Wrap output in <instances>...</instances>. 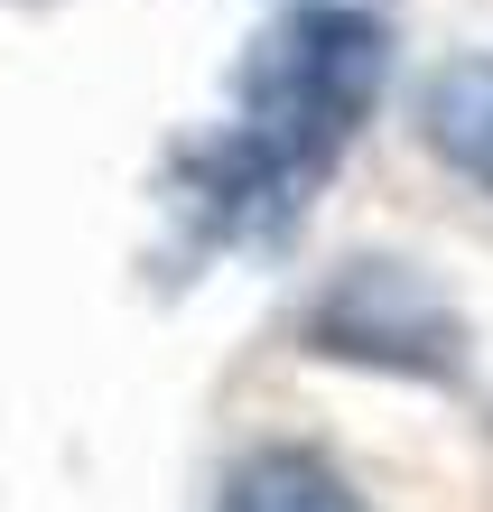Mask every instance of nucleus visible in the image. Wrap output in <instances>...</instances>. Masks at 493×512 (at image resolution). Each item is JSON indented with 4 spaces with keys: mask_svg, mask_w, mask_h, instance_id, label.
Here are the masks:
<instances>
[{
    "mask_svg": "<svg viewBox=\"0 0 493 512\" xmlns=\"http://www.w3.org/2000/svg\"><path fill=\"white\" fill-rule=\"evenodd\" d=\"M391 38L382 19L345 10V0H307V10L270 19L261 47L242 56L233 122L196 149V205L205 224L270 243L298 224V205L317 196V177L345 159L363 112L382 103Z\"/></svg>",
    "mask_w": 493,
    "mask_h": 512,
    "instance_id": "1",
    "label": "nucleus"
},
{
    "mask_svg": "<svg viewBox=\"0 0 493 512\" xmlns=\"http://www.w3.org/2000/svg\"><path fill=\"white\" fill-rule=\"evenodd\" d=\"M307 336H317V354L382 364V373H428V382L466 373V317H456L410 261H354L345 280H326Z\"/></svg>",
    "mask_w": 493,
    "mask_h": 512,
    "instance_id": "2",
    "label": "nucleus"
},
{
    "mask_svg": "<svg viewBox=\"0 0 493 512\" xmlns=\"http://www.w3.org/2000/svg\"><path fill=\"white\" fill-rule=\"evenodd\" d=\"M419 131L466 187L493 196V56H447L419 84Z\"/></svg>",
    "mask_w": 493,
    "mask_h": 512,
    "instance_id": "3",
    "label": "nucleus"
},
{
    "mask_svg": "<svg viewBox=\"0 0 493 512\" xmlns=\"http://www.w3.org/2000/svg\"><path fill=\"white\" fill-rule=\"evenodd\" d=\"M214 512H373L354 494V475L317 457V447H261L224 475V503Z\"/></svg>",
    "mask_w": 493,
    "mask_h": 512,
    "instance_id": "4",
    "label": "nucleus"
}]
</instances>
